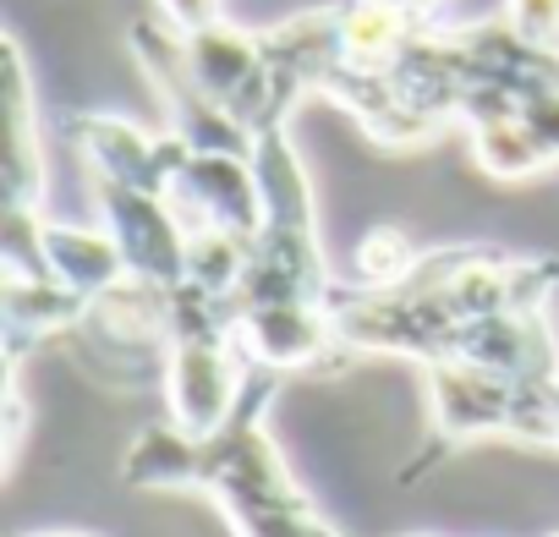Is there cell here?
<instances>
[{
  "label": "cell",
  "instance_id": "cell-6",
  "mask_svg": "<svg viewBox=\"0 0 559 537\" xmlns=\"http://www.w3.org/2000/svg\"><path fill=\"white\" fill-rule=\"evenodd\" d=\"M99 203V225L116 236L127 275L154 281V286H181L187 281V225L176 219L165 192L127 187V181H88Z\"/></svg>",
  "mask_w": 559,
  "mask_h": 537
},
{
  "label": "cell",
  "instance_id": "cell-11",
  "mask_svg": "<svg viewBox=\"0 0 559 537\" xmlns=\"http://www.w3.org/2000/svg\"><path fill=\"white\" fill-rule=\"evenodd\" d=\"M412 258H417L412 241H406L395 225H379V230H368V241H362V252H357V281H362V286H384V281L401 275Z\"/></svg>",
  "mask_w": 559,
  "mask_h": 537
},
{
  "label": "cell",
  "instance_id": "cell-16",
  "mask_svg": "<svg viewBox=\"0 0 559 537\" xmlns=\"http://www.w3.org/2000/svg\"><path fill=\"white\" fill-rule=\"evenodd\" d=\"M401 537H428V532H401Z\"/></svg>",
  "mask_w": 559,
  "mask_h": 537
},
{
  "label": "cell",
  "instance_id": "cell-10",
  "mask_svg": "<svg viewBox=\"0 0 559 537\" xmlns=\"http://www.w3.org/2000/svg\"><path fill=\"white\" fill-rule=\"evenodd\" d=\"M45 258L56 268V281H67L88 302H99L110 286L127 281V258H121V247L105 225L88 230V225H61V219L45 214Z\"/></svg>",
  "mask_w": 559,
  "mask_h": 537
},
{
  "label": "cell",
  "instance_id": "cell-5",
  "mask_svg": "<svg viewBox=\"0 0 559 537\" xmlns=\"http://www.w3.org/2000/svg\"><path fill=\"white\" fill-rule=\"evenodd\" d=\"M181 45H187V61H192L198 83L252 138L292 121L286 110H280V99H274V72H269V56H263V34H247V28L219 17V23H209L198 34H181Z\"/></svg>",
  "mask_w": 559,
  "mask_h": 537
},
{
  "label": "cell",
  "instance_id": "cell-15",
  "mask_svg": "<svg viewBox=\"0 0 559 537\" xmlns=\"http://www.w3.org/2000/svg\"><path fill=\"white\" fill-rule=\"evenodd\" d=\"M23 537H94V532H67V526H50V532H23Z\"/></svg>",
  "mask_w": 559,
  "mask_h": 537
},
{
  "label": "cell",
  "instance_id": "cell-4",
  "mask_svg": "<svg viewBox=\"0 0 559 537\" xmlns=\"http://www.w3.org/2000/svg\"><path fill=\"white\" fill-rule=\"evenodd\" d=\"M132 56L143 67V77L154 83L165 116H170V132L192 148H219V154H252L258 138L198 83L192 61H187V45L181 34L159 17V23H138L132 28Z\"/></svg>",
  "mask_w": 559,
  "mask_h": 537
},
{
  "label": "cell",
  "instance_id": "cell-13",
  "mask_svg": "<svg viewBox=\"0 0 559 537\" xmlns=\"http://www.w3.org/2000/svg\"><path fill=\"white\" fill-rule=\"evenodd\" d=\"M159 17L176 34H198V28H209V23L225 17V0H159Z\"/></svg>",
  "mask_w": 559,
  "mask_h": 537
},
{
  "label": "cell",
  "instance_id": "cell-14",
  "mask_svg": "<svg viewBox=\"0 0 559 537\" xmlns=\"http://www.w3.org/2000/svg\"><path fill=\"white\" fill-rule=\"evenodd\" d=\"M384 7H395V12L412 17L417 28H433V17L444 12V0H384Z\"/></svg>",
  "mask_w": 559,
  "mask_h": 537
},
{
  "label": "cell",
  "instance_id": "cell-8",
  "mask_svg": "<svg viewBox=\"0 0 559 537\" xmlns=\"http://www.w3.org/2000/svg\"><path fill=\"white\" fill-rule=\"evenodd\" d=\"M72 143L83 154L88 181H127V187H148V192H170L181 159L192 154V143H181L170 127L148 132L121 116H78Z\"/></svg>",
  "mask_w": 559,
  "mask_h": 537
},
{
  "label": "cell",
  "instance_id": "cell-9",
  "mask_svg": "<svg viewBox=\"0 0 559 537\" xmlns=\"http://www.w3.org/2000/svg\"><path fill=\"white\" fill-rule=\"evenodd\" d=\"M7 203L45 208V121L17 39H7Z\"/></svg>",
  "mask_w": 559,
  "mask_h": 537
},
{
  "label": "cell",
  "instance_id": "cell-17",
  "mask_svg": "<svg viewBox=\"0 0 559 537\" xmlns=\"http://www.w3.org/2000/svg\"><path fill=\"white\" fill-rule=\"evenodd\" d=\"M554 537H559V532H554Z\"/></svg>",
  "mask_w": 559,
  "mask_h": 537
},
{
  "label": "cell",
  "instance_id": "cell-12",
  "mask_svg": "<svg viewBox=\"0 0 559 537\" xmlns=\"http://www.w3.org/2000/svg\"><path fill=\"white\" fill-rule=\"evenodd\" d=\"M499 17H504L526 45L559 50V0H504Z\"/></svg>",
  "mask_w": 559,
  "mask_h": 537
},
{
  "label": "cell",
  "instance_id": "cell-1",
  "mask_svg": "<svg viewBox=\"0 0 559 537\" xmlns=\"http://www.w3.org/2000/svg\"><path fill=\"white\" fill-rule=\"evenodd\" d=\"M280 384H286V373L252 362L236 411L214 433H181L176 422L143 428L138 444L121 455L127 488L209 493L236 537H346L308 499V488L297 482L269 433V406Z\"/></svg>",
  "mask_w": 559,
  "mask_h": 537
},
{
  "label": "cell",
  "instance_id": "cell-7",
  "mask_svg": "<svg viewBox=\"0 0 559 537\" xmlns=\"http://www.w3.org/2000/svg\"><path fill=\"white\" fill-rule=\"evenodd\" d=\"M165 198H170L176 219L187 225V236H198V230L258 236V225H263V187H258L252 154L192 148Z\"/></svg>",
  "mask_w": 559,
  "mask_h": 537
},
{
  "label": "cell",
  "instance_id": "cell-3",
  "mask_svg": "<svg viewBox=\"0 0 559 537\" xmlns=\"http://www.w3.org/2000/svg\"><path fill=\"white\" fill-rule=\"evenodd\" d=\"M428 439L412 455L401 482H423L433 461L483 444V439H515V444H543L559 450V384L537 379H510L466 357L428 362Z\"/></svg>",
  "mask_w": 559,
  "mask_h": 537
},
{
  "label": "cell",
  "instance_id": "cell-2",
  "mask_svg": "<svg viewBox=\"0 0 559 537\" xmlns=\"http://www.w3.org/2000/svg\"><path fill=\"white\" fill-rule=\"evenodd\" d=\"M559 258H510L493 247H433L417 252L384 286H335L341 346L406 357L417 368L444 362L466 324L499 308H554Z\"/></svg>",
  "mask_w": 559,
  "mask_h": 537
}]
</instances>
